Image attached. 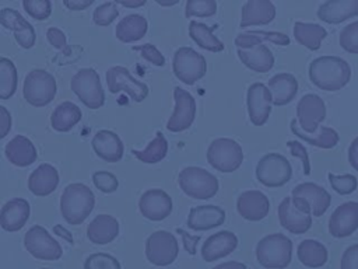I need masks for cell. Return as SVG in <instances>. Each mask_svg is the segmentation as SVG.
I'll return each mask as SVG.
<instances>
[{
  "mask_svg": "<svg viewBox=\"0 0 358 269\" xmlns=\"http://www.w3.org/2000/svg\"><path fill=\"white\" fill-rule=\"evenodd\" d=\"M309 78L320 90L338 91L348 84L351 67L338 56H319L309 64Z\"/></svg>",
  "mask_w": 358,
  "mask_h": 269,
  "instance_id": "6da1fadb",
  "label": "cell"
},
{
  "mask_svg": "<svg viewBox=\"0 0 358 269\" xmlns=\"http://www.w3.org/2000/svg\"><path fill=\"white\" fill-rule=\"evenodd\" d=\"M95 196L92 191L80 182L70 184L60 196V212L67 224H81L92 212Z\"/></svg>",
  "mask_w": 358,
  "mask_h": 269,
  "instance_id": "7a4b0ae2",
  "label": "cell"
},
{
  "mask_svg": "<svg viewBox=\"0 0 358 269\" xmlns=\"http://www.w3.org/2000/svg\"><path fill=\"white\" fill-rule=\"evenodd\" d=\"M291 258L292 241L281 233L264 235L257 242L256 259L266 269H285Z\"/></svg>",
  "mask_w": 358,
  "mask_h": 269,
  "instance_id": "3957f363",
  "label": "cell"
},
{
  "mask_svg": "<svg viewBox=\"0 0 358 269\" xmlns=\"http://www.w3.org/2000/svg\"><path fill=\"white\" fill-rule=\"evenodd\" d=\"M280 224L292 234H303L312 227L310 205L299 196H285L278 206Z\"/></svg>",
  "mask_w": 358,
  "mask_h": 269,
  "instance_id": "277c9868",
  "label": "cell"
},
{
  "mask_svg": "<svg viewBox=\"0 0 358 269\" xmlns=\"http://www.w3.org/2000/svg\"><path fill=\"white\" fill-rule=\"evenodd\" d=\"M180 189L194 199H210L218 192L215 175L200 167H186L178 175Z\"/></svg>",
  "mask_w": 358,
  "mask_h": 269,
  "instance_id": "5b68a950",
  "label": "cell"
},
{
  "mask_svg": "<svg viewBox=\"0 0 358 269\" xmlns=\"http://www.w3.org/2000/svg\"><path fill=\"white\" fill-rule=\"evenodd\" d=\"M56 92L57 84L49 71L43 69H34L25 76L22 94L28 104L34 106H45L53 101Z\"/></svg>",
  "mask_w": 358,
  "mask_h": 269,
  "instance_id": "8992f818",
  "label": "cell"
},
{
  "mask_svg": "<svg viewBox=\"0 0 358 269\" xmlns=\"http://www.w3.org/2000/svg\"><path fill=\"white\" fill-rule=\"evenodd\" d=\"M70 87L78 99L90 109H98L105 104V92L96 70L80 69L71 78Z\"/></svg>",
  "mask_w": 358,
  "mask_h": 269,
  "instance_id": "52a82bcc",
  "label": "cell"
},
{
  "mask_svg": "<svg viewBox=\"0 0 358 269\" xmlns=\"http://www.w3.org/2000/svg\"><path fill=\"white\" fill-rule=\"evenodd\" d=\"M207 161L220 172H234L243 161V151L241 144L234 139L220 137L208 146Z\"/></svg>",
  "mask_w": 358,
  "mask_h": 269,
  "instance_id": "ba28073f",
  "label": "cell"
},
{
  "mask_svg": "<svg viewBox=\"0 0 358 269\" xmlns=\"http://www.w3.org/2000/svg\"><path fill=\"white\" fill-rule=\"evenodd\" d=\"M292 177L289 161L278 153L264 154L256 167V178L260 184L268 188H278L285 185Z\"/></svg>",
  "mask_w": 358,
  "mask_h": 269,
  "instance_id": "9c48e42d",
  "label": "cell"
},
{
  "mask_svg": "<svg viewBox=\"0 0 358 269\" xmlns=\"http://www.w3.org/2000/svg\"><path fill=\"white\" fill-rule=\"evenodd\" d=\"M173 74L185 84L192 85L207 71V63L203 55L192 48L182 46L175 50L172 60Z\"/></svg>",
  "mask_w": 358,
  "mask_h": 269,
  "instance_id": "30bf717a",
  "label": "cell"
},
{
  "mask_svg": "<svg viewBox=\"0 0 358 269\" xmlns=\"http://www.w3.org/2000/svg\"><path fill=\"white\" fill-rule=\"evenodd\" d=\"M178 240L169 231L158 230L148 235L145 241V256L152 265L168 266L178 258Z\"/></svg>",
  "mask_w": 358,
  "mask_h": 269,
  "instance_id": "8fae6325",
  "label": "cell"
},
{
  "mask_svg": "<svg viewBox=\"0 0 358 269\" xmlns=\"http://www.w3.org/2000/svg\"><path fill=\"white\" fill-rule=\"evenodd\" d=\"M25 249L36 259L41 261H57L63 249L60 244L45 230L42 226H32L24 235Z\"/></svg>",
  "mask_w": 358,
  "mask_h": 269,
  "instance_id": "7c38bea8",
  "label": "cell"
},
{
  "mask_svg": "<svg viewBox=\"0 0 358 269\" xmlns=\"http://www.w3.org/2000/svg\"><path fill=\"white\" fill-rule=\"evenodd\" d=\"M106 84L110 92H126L134 102H141L148 95V85L134 78L123 66H113L106 71Z\"/></svg>",
  "mask_w": 358,
  "mask_h": 269,
  "instance_id": "4fadbf2b",
  "label": "cell"
},
{
  "mask_svg": "<svg viewBox=\"0 0 358 269\" xmlns=\"http://www.w3.org/2000/svg\"><path fill=\"white\" fill-rule=\"evenodd\" d=\"M326 118L324 101L316 94H305L296 104V119L301 129L315 133Z\"/></svg>",
  "mask_w": 358,
  "mask_h": 269,
  "instance_id": "5bb4252c",
  "label": "cell"
},
{
  "mask_svg": "<svg viewBox=\"0 0 358 269\" xmlns=\"http://www.w3.org/2000/svg\"><path fill=\"white\" fill-rule=\"evenodd\" d=\"M246 104H248L250 122L255 126H262L267 122L271 112V105H273L271 91L263 83H253L248 88Z\"/></svg>",
  "mask_w": 358,
  "mask_h": 269,
  "instance_id": "9a60e30c",
  "label": "cell"
},
{
  "mask_svg": "<svg viewBox=\"0 0 358 269\" xmlns=\"http://www.w3.org/2000/svg\"><path fill=\"white\" fill-rule=\"evenodd\" d=\"M175 109L166 123L169 132H183L192 126L196 116V101L186 90L180 87L173 88Z\"/></svg>",
  "mask_w": 358,
  "mask_h": 269,
  "instance_id": "2e32d148",
  "label": "cell"
},
{
  "mask_svg": "<svg viewBox=\"0 0 358 269\" xmlns=\"http://www.w3.org/2000/svg\"><path fill=\"white\" fill-rule=\"evenodd\" d=\"M358 230V202H345L336 207L329 219V233L334 238H345Z\"/></svg>",
  "mask_w": 358,
  "mask_h": 269,
  "instance_id": "e0dca14e",
  "label": "cell"
},
{
  "mask_svg": "<svg viewBox=\"0 0 358 269\" xmlns=\"http://www.w3.org/2000/svg\"><path fill=\"white\" fill-rule=\"evenodd\" d=\"M141 214L151 221H161L172 212V198L162 189H148L138 200Z\"/></svg>",
  "mask_w": 358,
  "mask_h": 269,
  "instance_id": "ac0fdd59",
  "label": "cell"
},
{
  "mask_svg": "<svg viewBox=\"0 0 358 269\" xmlns=\"http://www.w3.org/2000/svg\"><path fill=\"white\" fill-rule=\"evenodd\" d=\"M0 24L4 28L13 29L14 38L18 45L24 49H29L34 46L36 34L34 27L14 8H1L0 10Z\"/></svg>",
  "mask_w": 358,
  "mask_h": 269,
  "instance_id": "d6986e66",
  "label": "cell"
},
{
  "mask_svg": "<svg viewBox=\"0 0 358 269\" xmlns=\"http://www.w3.org/2000/svg\"><path fill=\"white\" fill-rule=\"evenodd\" d=\"M236 210L243 219L259 221L268 214L270 200L260 191H245L238 196Z\"/></svg>",
  "mask_w": 358,
  "mask_h": 269,
  "instance_id": "ffe728a7",
  "label": "cell"
},
{
  "mask_svg": "<svg viewBox=\"0 0 358 269\" xmlns=\"http://www.w3.org/2000/svg\"><path fill=\"white\" fill-rule=\"evenodd\" d=\"M238 247V237L228 230L218 231L208 235L201 245V258L206 262H213L224 258L235 251Z\"/></svg>",
  "mask_w": 358,
  "mask_h": 269,
  "instance_id": "44dd1931",
  "label": "cell"
},
{
  "mask_svg": "<svg viewBox=\"0 0 358 269\" xmlns=\"http://www.w3.org/2000/svg\"><path fill=\"white\" fill-rule=\"evenodd\" d=\"M29 203L22 198H13L6 202L0 212V224L1 228L10 233L18 231L24 227L29 217Z\"/></svg>",
  "mask_w": 358,
  "mask_h": 269,
  "instance_id": "7402d4cb",
  "label": "cell"
},
{
  "mask_svg": "<svg viewBox=\"0 0 358 269\" xmlns=\"http://www.w3.org/2000/svg\"><path fill=\"white\" fill-rule=\"evenodd\" d=\"M225 221V212L220 206L201 205L190 209L187 214V227L194 231H204L221 226Z\"/></svg>",
  "mask_w": 358,
  "mask_h": 269,
  "instance_id": "603a6c76",
  "label": "cell"
},
{
  "mask_svg": "<svg viewBox=\"0 0 358 269\" xmlns=\"http://www.w3.org/2000/svg\"><path fill=\"white\" fill-rule=\"evenodd\" d=\"M92 149L98 157L108 163H117L123 157L124 146L120 137L112 130H98L92 137Z\"/></svg>",
  "mask_w": 358,
  "mask_h": 269,
  "instance_id": "cb8c5ba5",
  "label": "cell"
},
{
  "mask_svg": "<svg viewBox=\"0 0 358 269\" xmlns=\"http://www.w3.org/2000/svg\"><path fill=\"white\" fill-rule=\"evenodd\" d=\"M292 196L303 198L312 209V214L320 217L329 209L331 203L330 193L315 182H302L292 189Z\"/></svg>",
  "mask_w": 358,
  "mask_h": 269,
  "instance_id": "d4e9b609",
  "label": "cell"
},
{
  "mask_svg": "<svg viewBox=\"0 0 358 269\" xmlns=\"http://www.w3.org/2000/svg\"><path fill=\"white\" fill-rule=\"evenodd\" d=\"M358 15V0H327L317 8V17L327 24H340Z\"/></svg>",
  "mask_w": 358,
  "mask_h": 269,
  "instance_id": "484cf974",
  "label": "cell"
},
{
  "mask_svg": "<svg viewBox=\"0 0 358 269\" xmlns=\"http://www.w3.org/2000/svg\"><path fill=\"white\" fill-rule=\"evenodd\" d=\"M59 181L57 170L52 164L43 163L29 174L28 188L36 196H48L56 191Z\"/></svg>",
  "mask_w": 358,
  "mask_h": 269,
  "instance_id": "4316f807",
  "label": "cell"
},
{
  "mask_svg": "<svg viewBox=\"0 0 358 269\" xmlns=\"http://www.w3.org/2000/svg\"><path fill=\"white\" fill-rule=\"evenodd\" d=\"M4 154L7 160L17 167H28L38 158L34 143L22 134H17L6 144Z\"/></svg>",
  "mask_w": 358,
  "mask_h": 269,
  "instance_id": "83f0119b",
  "label": "cell"
},
{
  "mask_svg": "<svg viewBox=\"0 0 358 269\" xmlns=\"http://www.w3.org/2000/svg\"><path fill=\"white\" fill-rule=\"evenodd\" d=\"M275 17V7L270 0H249L242 7L241 27L263 25L273 21Z\"/></svg>",
  "mask_w": 358,
  "mask_h": 269,
  "instance_id": "f1b7e54d",
  "label": "cell"
},
{
  "mask_svg": "<svg viewBox=\"0 0 358 269\" xmlns=\"http://www.w3.org/2000/svg\"><path fill=\"white\" fill-rule=\"evenodd\" d=\"M119 234V223L113 216L98 214L87 227V237L96 245L112 242Z\"/></svg>",
  "mask_w": 358,
  "mask_h": 269,
  "instance_id": "f546056e",
  "label": "cell"
},
{
  "mask_svg": "<svg viewBox=\"0 0 358 269\" xmlns=\"http://www.w3.org/2000/svg\"><path fill=\"white\" fill-rule=\"evenodd\" d=\"M273 95V105L282 106L291 102L298 92V81L291 73H277L267 84Z\"/></svg>",
  "mask_w": 358,
  "mask_h": 269,
  "instance_id": "4dcf8cb0",
  "label": "cell"
},
{
  "mask_svg": "<svg viewBox=\"0 0 358 269\" xmlns=\"http://www.w3.org/2000/svg\"><path fill=\"white\" fill-rule=\"evenodd\" d=\"M238 56L246 67L257 73H266L274 66L273 52L264 43L252 49H238Z\"/></svg>",
  "mask_w": 358,
  "mask_h": 269,
  "instance_id": "1f68e13d",
  "label": "cell"
},
{
  "mask_svg": "<svg viewBox=\"0 0 358 269\" xmlns=\"http://www.w3.org/2000/svg\"><path fill=\"white\" fill-rule=\"evenodd\" d=\"M289 127H291V132L294 134H296L299 139H302V140L308 142L309 144L319 147V149H333L340 140L338 133L329 126L320 125L315 133H306L301 129L298 119H292Z\"/></svg>",
  "mask_w": 358,
  "mask_h": 269,
  "instance_id": "d6a6232c",
  "label": "cell"
},
{
  "mask_svg": "<svg viewBox=\"0 0 358 269\" xmlns=\"http://www.w3.org/2000/svg\"><path fill=\"white\" fill-rule=\"evenodd\" d=\"M148 29V22L141 14H129L116 25V38L124 43L141 39Z\"/></svg>",
  "mask_w": 358,
  "mask_h": 269,
  "instance_id": "836d02e7",
  "label": "cell"
},
{
  "mask_svg": "<svg viewBox=\"0 0 358 269\" xmlns=\"http://www.w3.org/2000/svg\"><path fill=\"white\" fill-rule=\"evenodd\" d=\"M81 109L76 104L64 101L52 112L50 123L56 132H69L81 120Z\"/></svg>",
  "mask_w": 358,
  "mask_h": 269,
  "instance_id": "e575fe53",
  "label": "cell"
},
{
  "mask_svg": "<svg viewBox=\"0 0 358 269\" xmlns=\"http://www.w3.org/2000/svg\"><path fill=\"white\" fill-rule=\"evenodd\" d=\"M270 41L275 45L280 46H285L289 43V38L288 35L282 34V32H267V31H249L245 34H239L235 38V45L238 46V49H252L257 45H262L263 42Z\"/></svg>",
  "mask_w": 358,
  "mask_h": 269,
  "instance_id": "d590c367",
  "label": "cell"
},
{
  "mask_svg": "<svg viewBox=\"0 0 358 269\" xmlns=\"http://www.w3.org/2000/svg\"><path fill=\"white\" fill-rule=\"evenodd\" d=\"M298 259L308 268H320L327 262V248L316 240H303L296 249Z\"/></svg>",
  "mask_w": 358,
  "mask_h": 269,
  "instance_id": "8d00e7d4",
  "label": "cell"
},
{
  "mask_svg": "<svg viewBox=\"0 0 358 269\" xmlns=\"http://www.w3.org/2000/svg\"><path fill=\"white\" fill-rule=\"evenodd\" d=\"M294 36L305 48L310 50H317L322 41L327 36V31L319 24L296 21L294 24Z\"/></svg>",
  "mask_w": 358,
  "mask_h": 269,
  "instance_id": "74e56055",
  "label": "cell"
},
{
  "mask_svg": "<svg viewBox=\"0 0 358 269\" xmlns=\"http://www.w3.org/2000/svg\"><path fill=\"white\" fill-rule=\"evenodd\" d=\"M189 35L200 48L206 50H210V52L224 50V43L213 34V29L204 22L190 21Z\"/></svg>",
  "mask_w": 358,
  "mask_h": 269,
  "instance_id": "f35d334b",
  "label": "cell"
},
{
  "mask_svg": "<svg viewBox=\"0 0 358 269\" xmlns=\"http://www.w3.org/2000/svg\"><path fill=\"white\" fill-rule=\"evenodd\" d=\"M168 153V142L162 132H157V136L148 143L144 150H131V154L145 164H155L165 158Z\"/></svg>",
  "mask_w": 358,
  "mask_h": 269,
  "instance_id": "ab89813d",
  "label": "cell"
},
{
  "mask_svg": "<svg viewBox=\"0 0 358 269\" xmlns=\"http://www.w3.org/2000/svg\"><path fill=\"white\" fill-rule=\"evenodd\" d=\"M17 90V69L15 64L7 59L0 57V98L8 99Z\"/></svg>",
  "mask_w": 358,
  "mask_h": 269,
  "instance_id": "60d3db41",
  "label": "cell"
},
{
  "mask_svg": "<svg viewBox=\"0 0 358 269\" xmlns=\"http://www.w3.org/2000/svg\"><path fill=\"white\" fill-rule=\"evenodd\" d=\"M217 11L215 0H187L185 15L189 17H211Z\"/></svg>",
  "mask_w": 358,
  "mask_h": 269,
  "instance_id": "b9f144b4",
  "label": "cell"
},
{
  "mask_svg": "<svg viewBox=\"0 0 358 269\" xmlns=\"http://www.w3.org/2000/svg\"><path fill=\"white\" fill-rule=\"evenodd\" d=\"M84 269H120V262L110 254L95 252L85 259Z\"/></svg>",
  "mask_w": 358,
  "mask_h": 269,
  "instance_id": "7bdbcfd3",
  "label": "cell"
},
{
  "mask_svg": "<svg viewBox=\"0 0 358 269\" xmlns=\"http://www.w3.org/2000/svg\"><path fill=\"white\" fill-rule=\"evenodd\" d=\"M338 42L345 52L358 55V21L350 22L341 29Z\"/></svg>",
  "mask_w": 358,
  "mask_h": 269,
  "instance_id": "ee69618b",
  "label": "cell"
},
{
  "mask_svg": "<svg viewBox=\"0 0 358 269\" xmlns=\"http://www.w3.org/2000/svg\"><path fill=\"white\" fill-rule=\"evenodd\" d=\"M117 3L116 1H106V3H102L99 4L95 10H94V14H92V18H94V22L96 25H102V27H106L109 25L112 21H115L119 15V10H117Z\"/></svg>",
  "mask_w": 358,
  "mask_h": 269,
  "instance_id": "f6af8a7d",
  "label": "cell"
},
{
  "mask_svg": "<svg viewBox=\"0 0 358 269\" xmlns=\"http://www.w3.org/2000/svg\"><path fill=\"white\" fill-rule=\"evenodd\" d=\"M327 177H329V182H330L333 191H336L338 195H350L358 186L357 178L351 174H344V175L329 174Z\"/></svg>",
  "mask_w": 358,
  "mask_h": 269,
  "instance_id": "bcb514c9",
  "label": "cell"
},
{
  "mask_svg": "<svg viewBox=\"0 0 358 269\" xmlns=\"http://www.w3.org/2000/svg\"><path fill=\"white\" fill-rule=\"evenodd\" d=\"M22 7L35 20H46L52 13V3L49 0H22Z\"/></svg>",
  "mask_w": 358,
  "mask_h": 269,
  "instance_id": "7dc6e473",
  "label": "cell"
},
{
  "mask_svg": "<svg viewBox=\"0 0 358 269\" xmlns=\"http://www.w3.org/2000/svg\"><path fill=\"white\" fill-rule=\"evenodd\" d=\"M92 182L103 193H112L119 186L116 175L109 171H95L92 174Z\"/></svg>",
  "mask_w": 358,
  "mask_h": 269,
  "instance_id": "c3c4849f",
  "label": "cell"
},
{
  "mask_svg": "<svg viewBox=\"0 0 358 269\" xmlns=\"http://www.w3.org/2000/svg\"><path fill=\"white\" fill-rule=\"evenodd\" d=\"M131 50L140 52L144 59H147L148 62H151V63L155 64V66H164V64H165V57H164V55H162L152 43H144V45L133 46Z\"/></svg>",
  "mask_w": 358,
  "mask_h": 269,
  "instance_id": "681fc988",
  "label": "cell"
},
{
  "mask_svg": "<svg viewBox=\"0 0 358 269\" xmlns=\"http://www.w3.org/2000/svg\"><path fill=\"white\" fill-rule=\"evenodd\" d=\"M287 146L291 151V154L294 157H298L301 161H302V165H303V174L305 175H309L310 174V163H309V156H308V151L305 149V146H302V143L296 142V140H289L287 142Z\"/></svg>",
  "mask_w": 358,
  "mask_h": 269,
  "instance_id": "f907efd6",
  "label": "cell"
},
{
  "mask_svg": "<svg viewBox=\"0 0 358 269\" xmlns=\"http://www.w3.org/2000/svg\"><path fill=\"white\" fill-rule=\"evenodd\" d=\"M340 268L341 269H358V244H352L343 252Z\"/></svg>",
  "mask_w": 358,
  "mask_h": 269,
  "instance_id": "816d5d0a",
  "label": "cell"
},
{
  "mask_svg": "<svg viewBox=\"0 0 358 269\" xmlns=\"http://www.w3.org/2000/svg\"><path fill=\"white\" fill-rule=\"evenodd\" d=\"M46 38H48V41L50 42V45L53 48H56V49H64L66 48L67 39H66V35H64V32L62 29H59L56 27L48 28Z\"/></svg>",
  "mask_w": 358,
  "mask_h": 269,
  "instance_id": "f5cc1de1",
  "label": "cell"
},
{
  "mask_svg": "<svg viewBox=\"0 0 358 269\" xmlns=\"http://www.w3.org/2000/svg\"><path fill=\"white\" fill-rule=\"evenodd\" d=\"M176 233H178L179 235H182L185 249H186L190 255H194V254H196L197 242L200 241V237H199V235H190L189 233H186V231L182 230V228H176Z\"/></svg>",
  "mask_w": 358,
  "mask_h": 269,
  "instance_id": "db71d44e",
  "label": "cell"
},
{
  "mask_svg": "<svg viewBox=\"0 0 358 269\" xmlns=\"http://www.w3.org/2000/svg\"><path fill=\"white\" fill-rule=\"evenodd\" d=\"M11 129V115L6 106H0V139L6 137Z\"/></svg>",
  "mask_w": 358,
  "mask_h": 269,
  "instance_id": "11a10c76",
  "label": "cell"
},
{
  "mask_svg": "<svg viewBox=\"0 0 358 269\" xmlns=\"http://www.w3.org/2000/svg\"><path fill=\"white\" fill-rule=\"evenodd\" d=\"M348 163L355 171H358V136L351 142L348 147Z\"/></svg>",
  "mask_w": 358,
  "mask_h": 269,
  "instance_id": "9f6ffc18",
  "label": "cell"
},
{
  "mask_svg": "<svg viewBox=\"0 0 358 269\" xmlns=\"http://www.w3.org/2000/svg\"><path fill=\"white\" fill-rule=\"evenodd\" d=\"M92 1L94 0H64L63 1V4L67 7V8H70V10H84V8H87V7H90L91 4H92Z\"/></svg>",
  "mask_w": 358,
  "mask_h": 269,
  "instance_id": "6f0895ef",
  "label": "cell"
},
{
  "mask_svg": "<svg viewBox=\"0 0 358 269\" xmlns=\"http://www.w3.org/2000/svg\"><path fill=\"white\" fill-rule=\"evenodd\" d=\"M213 269H246V265L242 262H236V261H228V262H222V263L214 266Z\"/></svg>",
  "mask_w": 358,
  "mask_h": 269,
  "instance_id": "680465c9",
  "label": "cell"
},
{
  "mask_svg": "<svg viewBox=\"0 0 358 269\" xmlns=\"http://www.w3.org/2000/svg\"><path fill=\"white\" fill-rule=\"evenodd\" d=\"M53 231L56 233V235H60L62 238H64L66 241H69L70 244H73V237H71V233L70 231H67L63 226H60V224H56L55 227H53Z\"/></svg>",
  "mask_w": 358,
  "mask_h": 269,
  "instance_id": "91938a15",
  "label": "cell"
},
{
  "mask_svg": "<svg viewBox=\"0 0 358 269\" xmlns=\"http://www.w3.org/2000/svg\"><path fill=\"white\" fill-rule=\"evenodd\" d=\"M117 4H122L123 7H130V8H136V7H141L145 4V0H117Z\"/></svg>",
  "mask_w": 358,
  "mask_h": 269,
  "instance_id": "94428289",
  "label": "cell"
},
{
  "mask_svg": "<svg viewBox=\"0 0 358 269\" xmlns=\"http://www.w3.org/2000/svg\"><path fill=\"white\" fill-rule=\"evenodd\" d=\"M158 4H161V6H173V4H176L178 3V0H172V1H162V0H155Z\"/></svg>",
  "mask_w": 358,
  "mask_h": 269,
  "instance_id": "6125c7cd",
  "label": "cell"
},
{
  "mask_svg": "<svg viewBox=\"0 0 358 269\" xmlns=\"http://www.w3.org/2000/svg\"><path fill=\"white\" fill-rule=\"evenodd\" d=\"M42 269H48V268H42Z\"/></svg>",
  "mask_w": 358,
  "mask_h": 269,
  "instance_id": "be15d7a7",
  "label": "cell"
}]
</instances>
